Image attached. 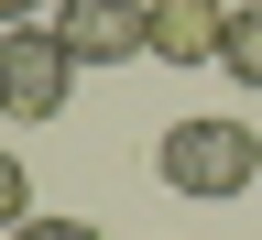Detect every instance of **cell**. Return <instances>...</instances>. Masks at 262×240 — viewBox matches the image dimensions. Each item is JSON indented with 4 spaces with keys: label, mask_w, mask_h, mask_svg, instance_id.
<instances>
[{
    "label": "cell",
    "mask_w": 262,
    "mask_h": 240,
    "mask_svg": "<svg viewBox=\"0 0 262 240\" xmlns=\"http://www.w3.org/2000/svg\"><path fill=\"white\" fill-rule=\"evenodd\" d=\"M153 175L175 197H241V186H262V131L251 120H219V110H186V120H164Z\"/></svg>",
    "instance_id": "cell-1"
},
{
    "label": "cell",
    "mask_w": 262,
    "mask_h": 240,
    "mask_svg": "<svg viewBox=\"0 0 262 240\" xmlns=\"http://www.w3.org/2000/svg\"><path fill=\"white\" fill-rule=\"evenodd\" d=\"M66 88H77L66 33L55 22H0V120H55Z\"/></svg>",
    "instance_id": "cell-2"
},
{
    "label": "cell",
    "mask_w": 262,
    "mask_h": 240,
    "mask_svg": "<svg viewBox=\"0 0 262 240\" xmlns=\"http://www.w3.org/2000/svg\"><path fill=\"white\" fill-rule=\"evenodd\" d=\"M44 22L66 33L77 66H131V55H153V44H142V0H55Z\"/></svg>",
    "instance_id": "cell-3"
},
{
    "label": "cell",
    "mask_w": 262,
    "mask_h": 240,
    "mask_svg": "<svg viewBox=\"0 0 262 240\" xmlns=\"http://www.w3.org/2000/svg\"><path fill=\"white\" fill-rule=\"evenodd\" d=\"M219 22H229V0H142L153 66H219Z\"/></svg>",
    "instance_id": "cell-4"
},
{
    "label": "cell",
    "mask_w": 262,
    "mask_h": 240,
    "mask_svg": "<svg viewBox=\"0 0 262 240\" xmlns=\"http://www.w3.org/2000/svg\"><path fill=\"white\" fill-rule=\"evenodd\" d=\"M219 77H241L262 98V0H229V22H219Z\"/></svg>",
    "instance_id": "cell-5"
},
{
    "label": "cell",
    "mask_w": 262,
    "mask_h": 240,
    "mask_svg": "<svg viewBox=\"0 0 262 240\" xmlns=\"http://www.w3.org/2000/svg\"><path fill=\"white\" fill-rule=\"evenodd\" d=\"M33 219V175H22V153H0V229H22Z\"/></svg>",
    "instance_id": "cell-6"
},
{
    "label": "cell",
    "mask_w": 262,
    "mask_h": 240,
    "mask_svg": "<svg viewBox=\"0 0 262 240\" xmlns=\"http://www.w3.org/2000/svg\"><path fill=\"white\" fill-rule=\"evenodd\" d=\"M11 240H98V229H88V219H55V208H33V219H22Z\"/></svg>",
    "instance_id": "cell-7"
},
{
    "label": "cell",
    "mask_w": 262,
    "mask_h": 240,
    "mask_svg": "<svg viewBox=\"0 0 262 240\" xmlns=\"http://www.w3.org/2000/svg\"><path fill=\"white\" fill-rule=\"evenodd\" d=\"M55 11V0H0V22H44Z\"/></svg>",
    "instance_id": "cell-8"
}]
</instances>
